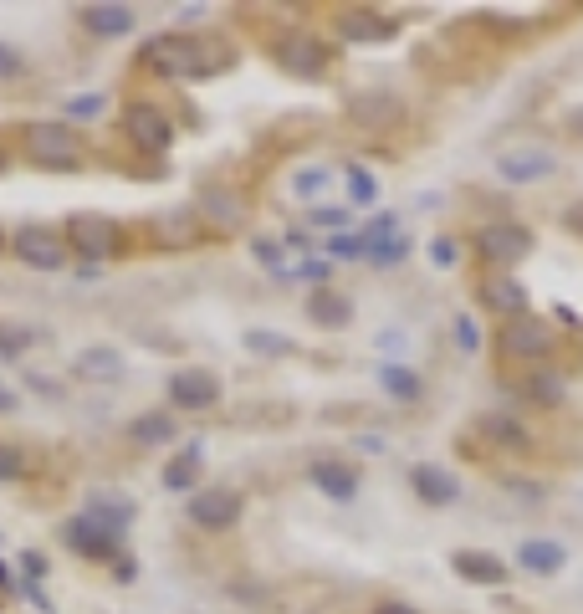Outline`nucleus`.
I'll return each mask as SVG.
<instances>
[{
	"instance_id": "1",
	"label": "nucleus",
	"mask_w": 583,
	"mask_h": 614,
	"mask_svg": "<svg viewBox=\"0 0 583 614\" xmlns=\"http://www.w3.org/2000/svg\"><path fill=\"white\" fill-rule=\"evenodd\" d=\"M144 67L164 72V77H200V72H215V67H231V47L226 41H210V36H154L144 57Z\"/></svg>"
},
{
	"instance_id": "2",
	"label": "nucleus",
	"mask_w": 583,
	"mask_h": 614,
	"mask_svg": "<svg viewBox=\"0 0 583 614\" xmlns=\"http://www.w3.org/2000/svg\"><path fill=\"white\" fill-rule=\"evenodd\" d=\"M123 522H128V512H82V517L62 522V538L77 558H113Z\"/></svg>"
},
{
	"instance_id": "3",
	"label": "nucleus",
	"mask_w": 583,
	"mask_h": 614,
	"mask_svg": "<svg viewBox=\"0 0 583 614\" xmlns=\"http://www.w3.org/2000/svg\"><path fill=\"white\" fill-rule=\"evenodd\" d=\"M26 154L47 169H82V139L62 123H26Z\"/></svg>"
},
{
	"instance_id": "4",
	"label": "nucleus",
	"mask_w": 583,
	"mask_h": 614,
	"mask_svg": "<svg viewBox=\"0 0 583 614\" xmlns=\"http://www.w3.org/2000/svg\"><path fill=\"white\" fill-rule=\"evenodd\" d=\"M11 251H16L21 267H31V272H62L67 267V241L52 226H21L11 236Z\"/></svg>"
},
{
	"instance_id": "5",
	"label": "nucleus",
	"mask_w": 583,
	"mask_h": 614,
	"mask_svg": "<svg viewBox=\"0 0 583 614\" xmlns=\"http://www.w3.org/2000/svg\"><path fill=\"white\" fill-rule=\"evenodd\" d=\"M553 348H558L553 328H548L543 318H532V313H522V318H512V323L502 328V354H507V359H548Z\"/></svg>"
},
{
	"instance_id": "6",
	"label": "nucleus",
	"mask_w": 583,
	"mask_h": 614,
	"mask_svg": "<svg viewBox=\"0 0 583 614\" xmlns=\"http://www.w3.org/2000/svg\"><path fill=\"white\" fill-rule=\"evenodd\" d=\"M476 251L486 267H512V261H522L532 251V231L527 226H512V221H497V226H481L476 236Z\"/></svg>"
},
{
	"instance_id": "7",
	"label": "nucleus",
	"mask_w": 583,
	"mask_h": 614,
	"mask_svg": "<svg viewBox=\"0 0 583 614\" xmlns=\"http://www.w3.org/2000/svg\"><path fill=\"white\" fill-rule=\"evenodd\" d=\"M123 128H128V139L139 144V149H149V154H164V149L174 144V123H169L154 103H128Z\"/></svg>"
},
{
	"instance_id": "8",
	"label": "nucleus",
	"mask_w": 583,
	"mask_h": 614,
	"mask_svg": "<svg viewBox=\"0 0 583 614\" xmlns=\"http://www.w3.org/2000/svg\"><path fill=\"white\" fill-rule=\"evenodd\" d=\"M113 246H118L113 221H103V215H72L67 251H77L82 261H103V256H113Z\"/></svg>"
},
{
	"instance_id": "9",
	"label": "nucleus",
	"mask_w": 583,
	"mask_h": 614,
	"mask_svg": "<svg viewBox=\"0 0 583 614\" xmlns=\"http://www.w3.org/2000/svg\"><path fill=\"white\" fill-rule=\"evenodd\" d=\"M169 400H174L179 410H210V405L220 400V379H215L210 369H179V374L169 379Z\"/></svg>"
},
{
	"instance_id": "10",
	"label": "nucleus",
	"mask_w": 583,
	"mask_h": 614,
	"mask_svg": "<svg viewBox=\"0 0 583 614\" xmlns=\"http://www.w3.org/2000/svg\"><path fill=\"white\" fill-rule=\"evenodd\" d=\"M190 517L200 522V528H231V522L241 517V497L231 487H205L190 497Z\"/></svg>"
},
{
	"instance_id": "11",
	"label": "nucleus",
	"mask_w": 583,
	"mask_h": 614,
	"mask_svg": "<svg viewBox=\"0 0 583 614\" xmlns=\"http://www.w3.org/2000/svg\"><path fill=\"white\" fill-rule=\"evenodd\" d=\"M476 297H481L486 307H497L502 318H522V313H527V287H522L517 277H507V272H486L481 287H476Z\"/></svg>"
},
{
	"instance_id": "12",
	"label": "nucleus",
	"mask_w": 583,
	"mask_h": 614,
	"mask_svg": "<svg viewBox=\"0 0 583 614\" xmlns=\"http://www.w3.org/2000/svg\"><path fill=\"white\" fill-rule=\"evenodd\" d=\"M553 169H558V159H553V154H543V149H512V154H502V159H497V174H502L507 185L548 180Z\"/></svg>"
},
{
	"instance_id": "13",
	"label": "nucleus",
	"mask_w": 583,
	"mask_h": 614,
	"mask_svg": "<svg viewBox=\"0 0 583 614\" xmlns=\"http://www.w3.org/2000/svg\"><path fill=\"white\" fill-rule=\"evenodd\" d=\"M277 62H287V72L318 77V72H323V62H328V52H323V47H318V41H312V36L292 31V36H282V41H277Z\"/></svg>"
},
{
	"instance_id": "14",
	"label": "nucleus",
	"mask_w": 583,
	"mask_h": 614,
	"mask_svg": "<svg viewBox=\"0 0 583 614\" xmlns=\"http://www.w3.org/2000/svg\"><path fill=\"white\" fill-rule=\"evenodd\" d=\"M410 481H415V492H420L430 507H445V502L461 497V481H456L451 471H440V466H415Z\"/></svg>"
},
{
	"instance_id": "15",
	"label": "nucleus",
	"mask_w": 583,
	"mask_h": 614,
	"mask_svg": "<svg viewBox=\"0 0 583 614\" xmlns=\"http://www.w3.org/2000/svg\"><path fill=\"white\" fill-rule=\"evenodd\" d=\"M517 563L532 568V574H558V568L568 563V548L553 543V538H527V543L517 548Z\"/></svg>"
},
{
	"instance_id": "16",
	"label": "nucleus",
	"mask_w": 583,
	"mask_h": 614,
	"mask_svg": "<svg viewBox=\"0 0 583 614\" xmlns=\"http://www.w3.org/2000/svg\"><path fill=\"white\" fill-rule=\"evenodd\" d=\"M312 487L328 492L333 502H348L358 492V471H348L343 461H318V466H312Z\"/></svg>"
},
{
	"instance_id": "17",
	"label": "nucleus",
	"mask_w": 583,
	"mask_h": 614,
	"mask_svg": "<svg viewBox=\"0 0 583 614\" xmlns=\"http://www.w3.org/2000/svg\"><path fill=\"white\" fill-rule=\"evenodd\" d=\"M451 563H456V574H461V579H471V584H502V579H507V568H502L497 558H491V553H471V548H461Z\"/></svg>"
},
{
	"instance_id": "18",
	"label": "nucleus",
	"mask_w": 583,
	"mask_h": 614,
	"mask_svg": "<svg viewBox=\"0 0 583 614\" xmlns=\"http://www.w3.org/2000/svg\"><path fill=\"white\" fill-rule=\"evenodd\" d=\"M82 26L98 36H123L133 31V6H82Z\"/></svg>"
},
{
	"instance_id": "19",
	"label": "nucleus",
	"mask_w": 583,
	"mask_h": 614,
	"mask_svg": "<svg viewBox=\"0 0 583 614\" xmlns=\"http://www.w3.org/2000/svg\"><path fill=\"white\" fill-rule=\"evenodd\" d=\"M82 379H103V384H113V379H123V359L113 354V348H82L77 354V364H72Z\"/></svg>"
},
{
	"instance_id": "20",
	"label": "nucleus",
	"mask_w": 583,
	"mask_h": 614,
	"mask_svg": "<svg viewBox=\"0 0 583 614\" xmlns=\"http://www.w3.org/2000/svg\"><path fill=\"white\" fill-rule=\"evenodd\" d=\"M307 307H312V323H318V328H348V318H353L348 297H338V292H328V287L312 292Z\"/></svg>"
},
{
	"instance_id": "21",
	"label": "nucleus",
	"mask_w": 583,
	"mask_h": 614,
	"mask_svg": "<svg viewBox=\"0 0 583 614\" xmlns=\"http://www.w3.org/2000/svg\"><path fill=\"white\" fill-rule=\"evenodd\" d=\"M338 26H343V36H348V41H384V36L394 31L389 21H379V16H369V11H348Z\"/></svg>"
},
{
	"instance_id": "22",
	"label": "nucleus",
	"mask_w": 583,
	"mask_h": 614,
	"mask_svg": "<svg viewBox=\"0 0 583 614\" xmlns=\"http://www.w3.org/2000/svg\"><path fill=\"white\" fill-rule=\"evenodd\" d=\"M195 476H200V451L190 446L185 456H174V461L164 466V487H169V492H185V487H195Z\"/></svg>"
},
{
	"instance_id": "23",
	"label": "nucleus",
	"mask_w": 583,
	"mask_h": 614,
	"mask_svg": "<svg viewBox=\"0 0 583 614\" xmlns=\"http://www.w3.org/2000/svg\"><path fill=\"white\" fill-rule=\"evenodd\" d=\"M133 441H139V446H164V441H174V420H169V415H139V420H133Z\"/></svg>"
},
{
	"instance_id": "24",
	"label": "nucleus",
	"mask_w": 583,
	"mask_h": 614,
	"mask_svg": "<svg viewBox=\"0 0 583 614\" xmlns=\"http://www.w3.org/2000/svg\"><path fill=\"white\" fill-rule=\"evenodd\" d=\"M379 384L394 394V400H405V405L420 400V374H410V369H394V364H389V369L379 374Z\"/></svg>"
},
{
	"instance_id": "25",
	"label": "nucleus",
	"mask_w": 583,
	"mask_h": 614,
	"mask_svg": "<svg viewBox=\"0 0 583 614\" xmlns=\"http://www.w3.org/2000/svg\"><path fill=\"white\" fill-rule=\"evenodd\" d=\"M348 195H353V205H374L379 200V180L364 164H348Z\"/></svg>"
},
{
	"instance_id": "26",
	"label": "nucleus",
	"mask_w": 583,
	"mask_h": 614,
	"mask_svg": "<svg viewBox=\"0 0 583 614\" xmlns=\"http://www.w3.org/2000/svg\"><path fill=\"white\" fill-rule=\"evenodd\" d=\"M246 348H256V354H266V359H282V354H292V338L251 328V333H246Z\"/></svg>"
},
{
	"instance_id": "27",
	"label": "nucleus",
	"mask_w": 583,
	"mask_h": 614,
	"mask_svg": "<svg viewBox=\"0 0 583 614\" xmlns=\"http://www.w3.org/2000/svg\"><path fill=\"white\" fill-rule=\"evenodd\" d=\"M405 251H410L405 236H389V241H379V246L369 251V261H374V267H394V261H405Z\"/></svg>"
},
{
	"instance_id": "28",
	"label": "nucleus",
	"mask_w": 583,
	"mask_h": 614,
	"mask_svg": "<svg viewBox=\"0 0 583 614\" xmlns=\"http://www.w3.org/2000/svg\"><path fill=\"white\" fill-rule=\"evenodd\" d=\"M481 430L491 435V441H502V446H522V441H527V435H522V425H517V420H486Z\"/></svg>"
},
{
	"instance_id": "29",
	"label": "nucleus",
	"mask_w": 583,
	"mask_h": 614,
	"mask_svg": "<svg viewBox=\"0 0 583 614\" xmlns=\"http://www.w3.org/2000/svg\"><path fill=\"white\" fill-rule=\"evenodd\" d=\"M103 108H108V98H103V93H82V98H72V103H67V118H98Z\"/></svg>"
},
{
	"instance_id": "30",
	"label": "nucleus",
	"mask_w": 583,
	"mask_h": 614,
	"mask_svg": "<svg viewBox=\"0 0 583 614\" xmlns=\"http://www.w3.org/2000/svg\"><path fill=\"white\" fill-rule=\"evenodd\" d=\"M26 72V57L16 52V47H6V41H0V82H16Z\"/></svg>"
},
{
	"instance_id": "31",
	"label": "nucleus",
	"mask_w": 583,
	"mask_h": 614,
	"mask_svg": "<svg viewBox=\"0 0 583 614\" xmlns=\"http://www.w3.org/2000/svg\"><path fill=\"white\" fill-rule=\"evenodd\" d=\"M323 185H328V169H302V174H297V185H292V190H297L302 200H312V195H318Z\"/></svg>"
},
{
	"instance_id": "32",
	"label": "nucleus",
	"mask_w": 583,
	"mask_h": 614,
	"mask_svg": "<svg viewBox=\"0 0 583 614\" xmlns=\"http://www.w3.org/2000/svg\"><path fill=\"white\" fill-rule=\"evenodd\" d=\"M26 471V456L16 446H0V481H16Z\"/></svg>"
},
{
	"instance_id": "33",
	"label": "nucleus",
	"mask_w": 583,
	"mask_h": 614,
	"mask_svg": "<svg viewBox=\"0 0 583 614\" xmlns=\"http://www.w3.org/2000/svg\"><path fill=\"white\" fill-rule=\"evenodd\" d=\"M456 256H461V251H456L451 236H435V241H430V261H435V267H456Z\"/></svg>"
},
{
	"instance_id": "34",
	"label": "nucleus",
	"mask_w": 583,
	"mask_h": 614,
	"mask_svg": "<svg viewBox=\"0 0 583 614\" xmlns=\"http://www.w3.org/2000/svg\"><path fill=\"white\" fill-rule=\"evenodd\" d=\"M532 389H537V400H543V405H558L563 400V379H553V374H543Z\"/></svg>"
},
{
	"instance_id": "35",
	"label": "nucleus",
	"mask_w": 583,
	"mask_h": 614,
	"mask_svg": "<svg viewBox=\"0 0 583 614\" xmlns=\"http://www.w3.org/2000/svg\"><path fill=\"white\" fill-rule=\"evenodd\" d=\"M312 226H323V231H343V226H348V215H343V210H312Z\"/></svg>"
},
{
	"instance_id": "36",
	"label": "nucleus",
	"mask_w": 583,
	"mask_h": 614,
	"mask_svg": "<svg viewBox=\"0 0 583 614\" xmlns=\"http://www.w3.org/2000/svg\"><path fill=\"white\" fill-rule=\"evenodd\" d=\"M256 261H266L272 272H282V246L277 241H256Z\"/></svg>"
},
{
	"instance_id": "37",
	"label": "nucleus",
	"mask_w": 583,
	"mask_h": 614,
	"mask_svg": "<svg viewBox=\"0 0 583 614\" xmlns=\"http://www.w3.org/2000/svg\"><path fill=\"white\" fill-rule=\"evenodd\" d=\"M456 333H461V348H466V354H476V348H481V338H476V323H471V318H461V323H456Z\"/></svg>"
},
{
	"instance_id": "38",
	"label": "nucleus",
	"mask_w": 583,
	"mask_h": 614,
	"mask_svg": "<svg viewBox=\"0 0 583 614\" xmlns=\"http://www.w3.org/2000/svg\"><path fill=\"white\" fill-rule=\"evenodd\" d=\"M333 256H364V241H358V236H338L333 241Z\"/></svg>"
},
{
	"instance_id": "39",
	"label": "nucleus",
	"mask_w": 583,
	"mask_h": 614,
	"mask_svg": "<svg viewBox=\"0 0 583 614\" xmlns=\"http://www.w3.org/2000/svg\"><path fill=\"white\" fill-rule=\"evenodd\" d=\"M21 343H26V333H11V328H0V354H21Z\"/></svg>"
},
{
	"instance_id": "40",
	"label": "nucleus",
	"mask_w": 583,
	"mask_h": 614,
	"mask_svg": "<svg viewBox=\"0 0 583 614\" xmlns=\"http://www.w3.org/2000/svg\"><path fill=\"white\" fill-rule=\"evenodd\" d=\"M302 277H307V282H328V261H307Z\"/></svg>"
},
{
	"instance_id": "41",
	"label": "nucleus",
	"mask_w": 583,
	"mask_h": 614,
	"mask_svg": "<svg viewBox=\"0 0 583 614\" xmlns=\"http://www.w3.org/2000/svg\"><path fill=\"white\" fill-rule=\"evenodd\" d=\"M11 410H16V394H11L6 384H0V415H11Z\"/></svg>"
},
{
	"instance_id": "42",
	"label": "nucleus",
	"mask_w": 583,
	"mask_h": 614,
	"mask_svg": "<svg viewBox=\"0 0 583 614\" xmlns=\"http://www.w3.org/2000/svg\"><path fill=\"white\" fill-rule=\"evenodd\" d=\"M374 614H415V609H410V604H379Z\"/></svg>"
},
{
	"instance_id": "43",
	"label": "nucleus",
	"mask_w": 583,
	"mask_h": 614,
	"mask_svg": "<svg viewBox=\"0 0 583 614\" xmlns=\"http://www.w3.org/2000/svg\"><path fill=\"white\" fill-rule=\"evenodd\" d=\"M0 246H11V236H6V226H0Z\"/></svg>"
}]
</instances>
